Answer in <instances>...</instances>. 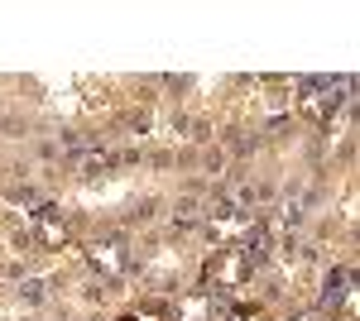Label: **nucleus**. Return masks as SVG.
Wrapping results in <instances>:
<instances>
[{"label": "nucleus", "mask_w": 360, "mask_h": 321, "mask_svg": "<svg viewBox=\"0 0 360 321\" xmlns=\"http://www.w3.org/2000/svg\"><path fill=\"white\" fill-rule=\"evenodd\" d=\"M240 278H245V259H240L236 249H226L221 259L212 264V283H221V288H240Z\"/></svg>", "instance_id": "nucleus-2"}, {"label": "nucleus", "mask_w": 360, "mask_h": 321, "mask_svg": "<svg viewBox=\"0 0 360 321\" xmlns=\"http://www.w3.org/2000/svg\"><path fill=\"white\" fill-rule=\"evenodd\" d=\"M303 115H312V120H327L332 115V106H336V96H327V91H303Z\"/></svg>", "instance_id": "nucleus-3"}, {"label": "nucleus", "mask_w": 360, "mask_h": 321, "mask_svg": "<svg viewBox=\"0 0 360 321\" xmlns=\"http://www.w3.org/2000/svg\"><path fill=\"white\" fill-rule=\"evenodd\" d=\"M245 225H250V221H240V216H226V221H217L212 230H217V235H240Z\"/></svg>", "instance_id": "nucleus-6"}, {"label": "nucleus", "mask_w": 360, "mask_h": 321, "mask_svg": "<svg viewBox=\"0 0 360 321\" xmlns=\"http://www.w3.org/2000/svg\"><path fill=\"white\" fill-rule=\"evenodd\" d=\"M212 317V302L207 297H183L178 302V321H207Z\"/></svg>", "instance_id": "nucleus-4"}, {"label": "nucleus", "mask_w": 360, "mask_h": 321, "mask_svg": "<svg viewBox=\"0 0 360 321\" xmlns=\"http://www.w3.org/2000/svg\"><path fill=\"white\" fill-rule=\"evenodd\" d=\"M231 321H264V312H259V307H240Z\"/></svg>", "instance_id": "nucleus-7"}, {"label": "nucleus", "mask_w": 360, "mask_h": 321, "mask_svg": "<svg viewBox=\"0 0 360 321\" xmlns=\"http://www.w3.org/2000/svg\"><path fill=\"white\" fill-rule=\"evenodd\" d=\"M39 235H44V244H68V225L53 221V216H44L39 221Z\"/></svg>", "instance_id": "nucleus-5"}, {"label": "nucleus", "mask_w": 360, "mask_h": 321, "mask_svg": "<svg viewBox=\"0 0 360 321\" xmlns=\"http://www.w3.org/2000/svg\"><path fill=\"white\" fill-rule=\"evenodd\" d=\"M86 264L101 268L106 278H115V273H125V249L115 240H96V244H86Z\"/></svg>", "instance_id": "nucleus-1"}, {"label": "nucleus", "mask_w": 360, "mask_h": 321, "mask_svg": "<svg viewBox=\"0 0 360 321\" xmlns=\"http://www.w3.org/2000/svg\"><path fill=\"white\" fill-rule=\"evenodd\" d=\"M298 321H312V317H298Z\"/></svg>", "instance_id": "nucleus-10"}, {"label": "nucleus", "mask_w": 360, "mask_h": 321, "mask_svg": "<svg viewBox=\"0 0 360 321\" xmlns=\"http://www.w3.org/2000/svg\"><path fill=\"white\" fill-rule=\"evenodd\" d=\"M341 317L356 321V288H351V293H346V302H341Z\"/></svg>", "instance_id": "nucleus-8"}, {"label": "nucleus", "mask_w": 360, "mask_h": 321, "mask_svg": "<svg viewBox=\"0 0 360 321\" xmlns=\"http://www.w3.org/2000/svg\"><path fill=\"white\" fill-rule=\"evenodd\" d=\"M135 321H164V312H159V307H139Z\"/></svg>", "instance_id": "nucleus-9"}]
</instances>
